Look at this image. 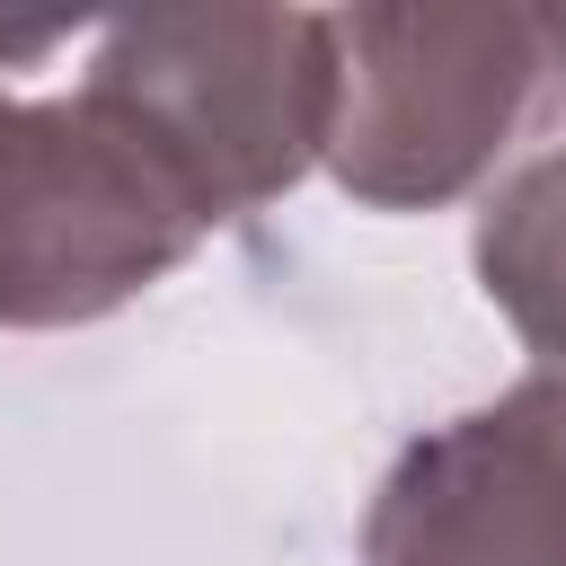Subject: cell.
<instances>
[{"label": "cell", "instance_id": "6da1fadb", "mask_svg": "<svg viewBox=\"0 0 566 566\" xmlns=\"http://www.w3.org/2000/svg\"><path fill=\"white\" fill-rule=\"evenodd\" d=\"M71 27H0V318H88L186 256L203 203L142 133V115L88 71L71 97H27Z\"/></svg>", "mask_w": 566, "mask_h": 566}, {"label": "cell", "instance_id": "7a4b0ae2", "mask_svg": "<svg viewBox=\"0 0 566 566\" xmlns=\"http://www.w3.org/2000/svg\"><path fill=\"white\" fill-rule=\"evenodd\" d=\"M566 97L557 9H363L336 18L327 159L363 203H442Z\"/></svg>", "mask_w": 566, "mask_h": 566}, {"label": "cell", "instance_id": "3957f363", "mask_svg": "<svg viewBox=\"0 0 566 566\" xmlns=\"http://www.w3.org/2000/svg\"><path fill=\"white\" fill-rule=\"evenodd\" d=\"M371 566H566V380L416 442L371 504Z\"/></svg>", "mask_w": 566, "mask_h": 566}, {"label": "cell", "instance_id": "277c9868", "mask_svg": "<svg viewBox=\"0 0 566 566\" xmlns=\"http://www.w3.org/2000/svg\"><path fill=\"white\" fill-rule=\"evenodd\" d=\"M478 274L513 310V327L566 363V150L504 186V203L478 230Z\"/></svg>", "mask_w": 566, "mask_h": 566}]
</instances>
